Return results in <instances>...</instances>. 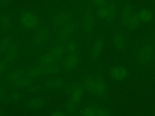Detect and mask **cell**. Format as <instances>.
<instances>
[{"mask_svg":"<svg viewBox=\"0 0 155 116\" xmlns=\"http://www.w3.org/2000/svg\"><path fill=\"white\" fill-rule=\"evenodd\" d=\"M51 116H65L64 113L61 111H56L51 114Z\"/></svg>","mask_w":155,"mask_h":116,"instance_id":"12","label":"cell"},{"mask_svg":"<svg viewBox=\"0 0 155 116\" xmlns=\"http://www.w3.org/2000/svg\"><path fill=\"white\" fill-rule=\"evenodd\" d=\"M22 20L24 22V24L27 26H33L37 22L36 18L34 14H31V13L27 12L24 14Z\"/></svg>","mask_w":155,"mask_h":116,"instance_id":"9","label":"cell"},{"mask_svg":"<svg viewBox=\"0 0 155 116\" xmlns=\"http://www.w3.org/2000/svg\"><path fill=\"white\" fill-rule=\"evenodd\" d=\"M97 14L99 17L105 22H111L115 18L116 10L110 2H102L98 6Z\"/></svg>","mask_w":155,"mask_h":116,"instance_id":"3","label":"cell"},{"mask_svg":"<svg viewBox=\"0 0 155 116\" xmlns=\"http://www.w3.org/2000/svg\"><path fill=\"white\" fill-rule=\"evenodd\" d=\"M76 62V57L74 54H71L66 60V65L68 68H73Z\"/></svg>","mask_w":155,"mask_h":116,"instance_id":"10","label":"cell"},{"mask_svg":"<svg viewBox=\"0 0 155 116\" xmlns=\"http://www.w3.org/2000/svg\"><path fill=\"white\" fill-rule=\"evenodd\" d=\"M84 88L86 90L97 96L102 97L106 92V85L104 81L98 75H90L84 81Z\"/></svg>","mask_w":155,"mask_h":116,"instance_id":"1","label":"cell"},{"mask_svg":"<svg viewBox=\"0 0 155 116\" xmlns=\"http://www.w3.org/2000/svg\"><path fill=\"white\" fill-rule=\"evenodd\" d=\"M154 51V46L151 42L143 44L137 51V59L138 62L142 65L150 63L153 57Z\"/></svg>","mask_w":155,"mask_h":116,"instance_id":"4","label":"cell"},{"mask_svg":"<svg viewBox=\"0 0 155 116\" xmlns=\"http://www.w3.org/2000/svg\"><path fill=\"white\" fill-rule=\"evenodd\" d=\"M113 41L114 46L117 51L123 53L125 51L126 47V37L122 30L118 29L114 32Z\"/></svg>","mask_w":155,"mask_h":116,"instance_id":"5","label":"cell"},{"mask_svg":"<svg viewBox=\"0 0 155 116\" xmlns=\"http://www.w3.org/2000/svg\"><path fill=\"white\" fill-rule=\"evenodd\" d=\"M112 79L116 81H120L125 79L128 76V71L122 66H116L113 68L110 71Z\"/></svg>","mask_w":155,"mask_h":116,"instance_id":"6","label":"cell"},{"mask_svg":"<svg viewBox=\"0 0 155 116\" xmlns=\"http://www.w3.org/2000/svg\"><path fill=\"white\" fill-rule=\"evenodd\" d=\"M138 18L140 22L147 23L150 22L153 19L151 12L147 8H142L137 13Z\"/></svg>","mask_w":155,"mask_h":116,"instance_id":"7","label":"cell"},{"mask_svg":"<svg viewBox=\"0 0 155 116\" xmlns=\"http://www.w3.org/2000/svg\"><path fill=\"white\" fill-rule=\"evenodd\" d=\"M94 116H110V115L105 110L102 108L95 107Z\"/></svg>","mask_w":155,"mask_h":116,"instance_id":"11","label":"cell"},{"mask_svg":"<svg viewBox=\"0 0 155 116\" xmlns=\"http://www.w3.org/2000/svg\"><path fill=\"white\" fill-rule=\"evenodd\" d=\"M120 19L122 25L128 30H136L140 22L137 13L135 12L128 5H125L122 7L120 11Z\"/></svg>","mask_w":155,"mask_h":116,"instance_id":"2","label":"cell"},{"mask_svg":"<svg viewBox=\"0 0 155 116\" xmlns=\"http://www.w3.org/2000/svg\"><path fill=\"white\" fill-rule=\"evenodd\" d=\"M103 42L101 39H96L92 46V54L94 57H97L102 51Z\"/></svg>","mask_w":155,"mask_h":116,"instance_id":"8","label":"cell"}]
</instances>
